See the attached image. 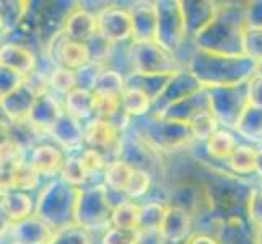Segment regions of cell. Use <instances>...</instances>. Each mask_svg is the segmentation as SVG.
Wrapping results in <instances>:
<instances>
[{
    "label": "cell",
    "mask_w": 262,
    "mask_h": 244,
    "mask_svg": "<svg viewBox=\"0 0 262 244\" xmlns=\"http://www.w3.org/2000/svg\"><path fill=\"white\" fill-rule=\"evenodd\" d=\"M51 137L56 142V145H59L70 155H74V151L82 150V147L85 145V127L75 117L64 113L51 130Z\"/></svg>",
    "instance_id": "ffe728a7"
},
{
    "label": "cell",
    "mask_w": 262,
    "mask_h": 244,
    "mask_svg": "<svg viewBox=\"0 0 262 244\" xmlns=\"http://www.w3.org/2000/svg\"><path fill=\"white\" fill-rule=\"evenodd\" d=\"M64 113L66 111L60 106L59 98L48 90V92L38 95L26 121L31 124V127L39 135H51V130Z\"/></svg>",
    "instance_id": "4fadbf2b"
},
{
    "label": "cell",
    "mask_w": 262,
    "mask_h": 244,
    "mask_svg": "<svg viewBox=\"0 0 262 244\" xmlns=\"http://www.w3.org/2000/svg\"><path fill=\"white\" fill-rule=\"evenodd\" d=\"M56 42V46H52L48 54L52 52V57L56 59L57 67H64L69 70L78 72L80 69H83L85 65H88L90 62H93L92 57V51H90L88 44L83 42H75L67 39L64 33L60 36H57L51 44ZM49 44V46H51ZM48 46V48H49Z\"/></svg>",
    "instance_id": "9a60e30c"
},
{
    "label": "cell",
    "mask_w": 262,
    "mask_h": 244,
    "mask_svg": "<svg viewBox=\"0 0 262 244\" xmlns=\"http://www.w3.org/2000/svg\"><path fill=\"white\" fill-rule=\"evenodd\" d=\"M257 153L259 150L249 143H239V147L234 150L230 160L225 163V166L231 174L241 179L257 174Z\"/></svg>",
    "instance_id": "484cf974"
},
{
    "label": "cell",
    "mask_w": 262,
    "mask_h": 244,
    "mask_svg": "<svg viewBox=\"0 0 262 244\" xmlns=\"http://www.w3.org/2000/svg\"><path fill=\"white\" fill-rule=\"evenodd\" d=\"M129 129H132L135 137L148 143L151 148L160 153L183 151L191 147L194 142L189 124L186 122L157 119V117L147 116V119L142 117V119H135V122H130Z\"/></svg>",
    "instance_id": "277c9868"
},
{
    "label": "cell",
    "mask_w": 262,
    "mask_h": 244,
    "mask_svg": "<svg viewBox=\"0 0 262 244\" xmlns=\"http://www.w3.org/2000/svg\"><path fill=\"white\" fill-rule=\"evenodd\" d=\"M183 244H222L219 236L205 231H194Z\"/></svg>",
    "instance_id": "816d5d0a"
},
{
    "label": "cell",
    "mask_w": 262,
    "mask_h": 244,
    "mask_svg": "<svg viewBox=\"0 0 262 244\" xmlns=\"http://www.w3.org/2000/svg\"><path fill=\"white\" fill-rule=\"evenodd\" d=\"M168 210V202L150 201L142 205L139 230L143 234H160V228L163 225L165 215Z\"/></svg>",
    "instance_id": "836d02e7"
},
{
    "label": "cell",
    "mask_w": 262,
    "mask_h": 244,
    "mask_svg": "<svg viewBox=\"0 0 262 244\" xmlns=\"http://www.w3.org/2000/svg\"><path fill=\"white\" fill-rule=\"evenodd\" d=\"M145 234L137 228H114L106 230L101 236V244H143Z\"/></svg>",
    "instance_id": "b9f144b4"
},
{
    "label": "cell",
    "mask_w": 262,
    "mask_h": 244,
    "mask_svg": "<svg viewBox=\"0 0 262 244\" xmlns=\"http://www.w3.org/2000/svg\"><path fill=\"white\" fill-rule=\"evenodd\" d=\"M153 186V176L151 173L145 169H140V168H135L134 171V176L130 179V184L125 191V197L130 198V201H135V198H140V197H145L150 189Z\"/></svg>",
    "instance_id": "ee69618b"
},
{
    "label": "cell",
    "mask_w": 262,
    "mask_h": 244,
    "mask_svg": "<svg viewBox=\"0 0 262 244\" xmlns=\"http://www.w3.org/2000/svg\"><path fill=\"white\" fill-rule=\"evenodd\" d=\"M30 10V2H21V0H7V2H2V34L8 36L20 30V26L28 18Z\"/></svg>",
    "instance_id": "1f68e13d"
},
{
    "label": "cell",
    "mask_w": 262,
    "mask_h": 244,
    "mask_svg": "<svg viewBox=\"0 0 262 244\" xmlns=\"http://www.w3.org/2000/svg\"><path fill=\"white\" fill-rule=\"evenodd\" d=\"M186 69L204 88H231L248 83L257 74L259 65L246 56H219L194 49Z\"/></svg>",
    "instance_id": "6da1fadb"
},
{
    "label": "cell",
    "mask_w": 262,
    "mask_h": 244,
    "mask_svg": "<svg viewBox=\"0 0 262 244\" xmlns=\"http://www.w3.org/2000/svg\"><path fill=\"white\" fill-rule=\"evenodd\" d=\"M80 158L83 161V166L86 169V173L92 179L95 174H103L104 176V171L110 165V161H107V157L104 155L103 151H99L96 148H83V151L80 153Z\"/></svg>",
    "instance_id": "f6af8a7d"
},
{
    "label": "cell",
    "mask_w": 262,
    "mask_h": 244,
    "mask_svg": "<svg viewBox=\"0 0 262 244\" xmlns=\"http://www.w3.org/2000/svg\"><path fill=\"white\" fill-rule=\"evenodd\" d=\"M124 90H125V75L117 69L106 67L96 81L93 93L103 96H121Z\"/></svg>",
    "instance_id": "8d00e7d4"
},
{
    "label": "cell",
    "mask_w": 262,
    "mask_h": 244,
    "mask_svg": "<svg viewBox=\"0 0 262 244\" xmlns=\"http://www.w3.org/2000/svg\"><path fill=\"white\" fill-rule=\"evenodd\" d=\"M78 187L64 183L56 178L42 187L36 201L34 215L46 221L54 231L77 225L75 210L78 201Z\"/></svg>",
    "instance_id": "3957f363"
},
{
    "label": "cell",
    "mask_w": 262,
    "mask_h": 244,
    "mask_svg": "<svg viewBox=\"0 0 262 244\" xmlns=\"http://www.w3.org/2000/svg\"><path fill=\"white\" fill-rule=\"evenodd\" d=\"M0 80H2V98L7 96V95H10L12 92H15L18 86L25 83V78L18 77L16 74H13V72L5 70V69H2Z\"/></svg>",
    "instance_id": "f907efd6"
},
{
    "label": "cell",
    "mask_w": 262,
    "mask_h": 244,
    "mask_svg": "<svg viewBox=\"0 0 262 244\" xmlns=\"http://www.w3.org/2000/svg\"><path fill=\"white\" fill-rule=\"evenodd\" d=\"M257 72H259V74H262V64H259V69H257Z\"/></svg>",
    "instance_id": "9f6ffc18"
},
{
    "label": "cell",
    "mask_w": 262,
    "mask_h": 244,
    "mask_svg": "<svg viewBox=\"0 0 262 244\" xmlns=\"http://www.w3.org/2000/svg\"><path fill=\"white\" fill-rule=\"evenodd\" d=\"M243 49L246 57L254 60L257 65L262 64V26H246L243 34Z\"/></svg>",
    "instance_id": "60d3db41"
},
{
    "label": "cell",
    "mask_w": 262,
    "mask_h": 244,
    "mask_svg": "<svg viewBox=\"0 0 262 244\" xmlns=\"http://www.w3.org/2000/svg\"><path fill=\"white\" fill-rule=\"evenodd\" d=\"M98 34V16L85 7H74L67 16L64 36L70 41L88 44Z\"/></svg>",
    "instance_id": "d6986e66"
},
{
    "label": "cell",
    "mask_w": 262,
    "mask_h": 244,
    "mask_svg": "<svg viewBox=\"0 0 262 244\" xmlns=\"http://www.w3.org/2000/svg\"><path fill=\"white\" fill-rule=\"evenodd\" d=\"M122 134L124 132L117 129L113 122L93 117L85 125V145L103 151L106 157H111L113 160H119L124 145Z\"/></svg>",
    "instance_id": "30bf717a"
},
{
    "label": "cell",
    "mask_w": 262,
    "mask_h": 244,
    "mask_svg": "<svg viewBox=\"0 0 262 244\" xmlns=\"http://www.w3.org/2000/svg\"><path fill=\"white\" fill-rule=\"evenodd\" d=\"M189 129L194 137V142H202L205 143L212 135L220 129V122L216 121L212 111H204L199 113L195 117L189 121Z\"/></svg>",
    "instance_id": "f35d334b"
},
{
    "label": "cell",
    "mask_w": 262,
    "mask_h": 244,
    "mask_svg": "<svg viewBox=\"0 0 262 244\" xmlns=\"http://www.w3.org/2000/svg\"><path fill=\"white\" fill-rule=\"evenodd\" d=\"M163 244H169V242H163Z\"/></svg>",
    "instance_id": "680465c9"
},
{
    "label": "cell",
    "mask_w": 262,
    "mask_h": 244,
    "mask_svg": "<svg viewBox=\"0 0 262 244\" xmlns=\"http://www.w3.org/2000/svg\"><path fill=\"white\" fill-rule=\"evenodd\" d=\"M254 239H256V244H262V227L254 230Z\"/></svg>",
    "instance_id": "11a10c76"
},
{
    "label": "cell",
    "mask_w": 262,
    "mask_h": 244,
    "mask_svg": "<svg viewBox=\"0 0 262 244\" xmlns=\"http://www.w3.org/2000/svg\"><path fill=\"white\" fill-rule=\"evenodd\" d=\"M204 145H205L207 157L210 160L219 161V163H227L234 153V150L239 147V142L234 130L220 127Z\"/></svg>",
    "instance_id": "d4e9b609"
},
{
    "label": "cell",
    "mask_w": 262,
    "mask_h": 244,
    "mask_svg": "<svg viewBox=\"0 0 262 244\" xmlns=\"http://www.w3.org/2000/svg\"><path fill=\"white\" fill-rule=\"evenodd\" d=\"M121 113H122L121 96L95 95V117H96V119H103V121L113 122Z\"/></svg>",
    "instance_id": "7bdbcfd3"
},
{
    "label": "cell",
    "mask_w": 262,
    "mask_h": 244,
    "mask_svg": "<svg viewBox=\"0 0 262 244\" xmlns=\"http://www.w3.org/2000/svg\"><path fill=\"white\" fill-rule=\"evenodd\" d=\"M246 26V7L241 4H222L212 25L194 39V46L199 51L219 56H245L243 34Z\"/></svg>",
    "instance_id": "7a4b0ae2"
},
{
    "label": "cell",
    "mask_w": 262,
    "mask_h": 244,
    "mask_svg": "<svg viewBox=\"0 0 262 244\" xmlns=\"http://www.w3.org/2000/svg\"><path fill=\"white\" fill-rule=\"evenodd\" d=\"M181 5H183L187 34L192 41L212 25L222 7V4L209 0H183Z\"/></svg>",
    "instance_id": "2e32d148"
},
{
    "label": "cell",
    "mask_w": 262,
    "mask_h": 244,
    "mask_svg": "<svg viewBox=\"0 0 262 244\" xmlns=\"http://www.w3.org/2000/svg\"><path fill=\"white\" fill-rule=\"evenodd\" d=\"M222 244H256L254 230L248 220H230L223 221L216 231Z\"/></svg>",
    "instance_id": "4dcf8cb0"
},
{
    "label": "cell",
    "mask_w": 262,
    "mask_h": 244,
    "mask_svg": "<svg viewBox=\"0 0 262 244\" xmlns=\"http://www.w3.org/2000/svg\"><path fill=\"white\" fill-rule=\"evenodd\" d=\"M12 244H20V242H12Z\"/></svg>",
    "instance_id": "6f0895ef"
},
{
    "label": "cell",
    "mask_w": 262,
    "mask_h": 244,
    "mask_svg": "<svg viewBox=\"0 0 262 244\" xmlns=\"http://www.w3.org/2000/svg\"><path fill=\"white\" fill-rule=\"evenodd\" d=\"M134 38L132 42H157L158 8L157 2H134L130 7Z\"/></svg>",
    "instance_id": "e0dca14e"
},
{
    "label": "cell",
    "mask_w": 262,
    "mask_h": 244,
    "mask_svg": "<svg viewBox=\"0 0 262 244\" xmlns=\"http://www.w3.org/2000/svg\"><path fill=\"white\" fill-rule=\"evenodd\" d=\"M127 59L130 64L129 74L174 75L179 70L186 69L176 54L166 51L158 42H130L127 48Z\"/></svg>",
    "instance_id": "8992f818"
},
{
    "label": "cell",
    "mask_w": 262,
    "mask_h": 244,
    "mask_svg": "<svg viewBox=\"0 0 262 244\" xmlns=\"http://www.w3.org/2000/svg\"><path fill=\"white\" fill-rule=\"evenodd\" d=\"M140 210H142V205L135 204L130 198H125V201L114 205L113 213H111V227L139 230Z\"/></svg>",
    "instance_id": "e575fe53"
},
{
    "label": "cell",
    "mask_w": 262,
    "mask_h": 244,
    "mask_svg": "<svg viewBox=\"0 0 262 244\" xmlns=\"http://www.w3.org/2000/svg\"><path fill=\"white\" fill-rule=\"evenodd\" d=\"M2 69L10 70L21 78H30L38 70V57L34 51L23 42H4L0 49Z\"/></svg>",
    "instance_id": "5bb4252c"
},
{
    "label": "cell",
    "mask_w": 262,
    "mask_h": 244,
    "mask_svg": "<svg viewBox=\"0 0 262 244\" xmlns=\"http://www.w3.org/2000/svg\"><path fill=\"white\" fill-rule=\"evenodd\" d=\"M41 178L42 176L33 168L31 163L28 160H25L15 169L12 189H20V191H25V192L36 191L41 184Z\"/></svg>",
    "instance_id": "ab89813d"
},
{
    "label": "cell",
    "mask_w": 262,
    "mask_h": 244,
    "mask_svg": "<svg viewBox=\"0 0 262 244\" xmlns=\"http://www.w3.org/2000/svg\"><path fill=\"white\" fill-rule=\"evenodd\" d=\"M98 34L111 44H122L134 38V23L130 10L119 5H106L96 13Z\"/></svg>",
    "instance_id": "9c48e42d"
},
{
    "label": "cell",
    "mask_w": 262,
    "mask_h": 244,
    "mask_svg": "<svg viewBox=\"0 0 262 244\" xmlns=\"http://www.w3.org/2000/svg\"><path fill=\"white\" fill-rule=\"evenodd\" d=\"M257 176L262 179V148L257 153Z\"/></svg>",
    "instance_id": "db71d44e"
},
{
    "label": "cell",
    "mask_w": 262,
    "mask_h": 244,
    "mask_svg": "<svg viewBox=\"0 0 262 244\" xmlns=\"http://www.w3.org/2000/svg\"><path fill=\"white\" fill-rule=\"evenodd\" d=\"M248 99L249 104L262 107V74H257L248 81Z\"/></svg>",
    "instance_id": "681fc988"
},
{
    "label": "cell",
    "mask_w": 262,
    "mask_h": 244,
    "mask_svg": "<svg viewBox=\"0 0 262 244\" xmlns=\"http://www.w3.org/2000/svg\"><path fill=\"white\" fill-rule=\"evenodd\" d=\"M49 244H92V236H90V231L74 225V227L56 231Z\"/></svg>",
    "instance_id": "bcb514c9"
},
{
    "label": "cell",
    "mask_w": 262,
    "mask_h": 244,
    "mask_svg": "<svg viewBox=\"0 0 262 244\" xmlns=\"http://www.w3.org/2000/svg\"><path fill=\"white\" fill-rule=\"evenodd\" d=\"M158 8V36L157 42L166 51L178 52L184 48V42L189 39L186 20L183 13V5L179 0H161L157 2Z\"/></svg>",
    "instance_id": "52a82bcc"
},
{
    "label": "cell",
    "mask_w": 262,
    "mask_h": 244,
    "mask_svg": "<svg viewBox=\"0 0 262 244\" xmlns=\"http://www.w3.org/2000/svg\"><path fill=\"white\" fill-rule=\"evenodd\" d=\"M173 78V75H142V74H129L125 75V86L139 88L145 92L153 103L161 96L165 88Z\"/></svg>",
    "instance_id": "d6a6232c"
},
{
    "label": "cell",
    "mask_w": 262,
    "mask_h": 244,
    "mask_svg": "<svg viewBox=\"0 0 262 244\" xmlns=\"http://www.w3.org/2000/svg\"><path fill=\"white\" fill-rule=\"evenodd\" d=\"M13 242L20 244H49L54 238V231L46 221H42L36 215L30 216L28 220L10 225Z\"/></svg>",
    "instance_id": "cb8c5ba5"
},
{
    "label": "cell",
    "mask_w": 262,
    "mask_h": 244,
    "mask_svg": "<svg viewBox=\"0 0 262 244\" xmlns=\"http://www.w3.org/2000/svg\"><path fill=\"white\" fill-rule=\"evenodd\" d=\"M36 202L30 192L20 189H2V213L8 225H16L34 215Z\"/></svg>",
    "instance_id": "44dd1931"
},
{
    "label": "cell",
    "mask_w": 262,
    "mask_h": 244,
    "mask_svg": "<svg viewBox=\"0 0 262 244\" xmlns=\"http://www.w3.org/2000/svg\"><path fill=\"white\" fill-rule=\"evenodd\" d=\"M114 204L111 201L110 189L104 183L86 184L80 187L75 220L78 227L86 231H99L111 228V213Z\"/></svg>",
    "instance_id": "5b68a950"
},
{
    "label": "cell",
    "mask_w": 262,
    "mask_h": 244,
    "mask_svg": "<svg viewBox=\"0 0 262 244\" xmlns=\"http://www.w3.org/2000/svg\"><path fill=\"white\" fill-rule=\"evenodd\" d=\"M59 178L64 183L74 186V187H83L88 184L90 176L86 173V169L83 166V161L80 158V155H69L64 161V166L60 169Z\"/></svg>",
    "instance_id": "74e56055"
},
{
    "label": "cell",
    "mask_w": 262,
    "mask_h": 244,
    "mask_svg": "<svg viewBox=\"0 0 262 244\" xmlns=\"http://www.w3.org/2000/svg\"><path fill=\"white\" fill-rule=\"evenodd\" d=\"M194 228V216L186 210L174 205H168L163 225L160 228V236L165 242L169 244H183L191 234Z\"/></svg>",
    "instance_id": "ac0fdd59"
},
{
    "label": "cell",
    "mask_w": 262,
    "mask_h": 244,
    "mask_svg": "<svg viewBox=\"0 0 262 244\" xmlns=\"http://www.w3.org/2000/svg\"><path fill=\"white\" fill-rule=\"evenodd\" d=\"M234 132L249 142V145L262 143V107L248 104L234 127Z\"/></svg>",
    "instance_id": "f1b7e54d"
},
{
    "label": "cell",
    "mask_w": 262,
    "mask_h": 244,
    "mask_svg": "<svg viewBox=\"0 0 262 244\" xmlns=\"http://www.w3.org/2000/svg\"><path fill=\"white\" fill-rule=\"evenodd\" d=\"M121 106L122 111L127 114L130 119H142V117L150 116L153 101L150 96L139 88L125 86L121 95Z\"/></svg>",
    "instance_id": "f546056e"
},
{
    "label": "cell",
    "mask_w": 262,
    "mask_h": 244,
    "mask_svg": "<svg viewBox=\"0 0 262 244\" xmlns=\"http://www.w3.org/2000/svg\"><path fill=\"white\" fill-rule=\"evenodd\" d=\"M202 90L204 86L201 85V81H199L187 69L179 70L178 74L173 75V78H171V81L165 88V92L161 93V96L153 103L150 116L158 117L160 114H163L168 107H171L173 104L183 101V99L192 96L199 92H202Z\"/></svg>",
    "instance_id": "8fae6325"
},
{
    "label": "cell",
    "mask_w": 262,
    "mask_h": 244,
    "mask_svg": "<svg viewBox=\"0 0 262 244\" xmlns=\"http://www.w3.org/2000/svg\"><path fill=\"white\" fill-rule=\"evenodd\" d=\"M210 98V109L225 129L234 130L243 111L249 104L248 83L231 88H205Z\"/></svg>",
    "instance_id": "ba28073f"
},
{
    "label": "cell",
    "mask_w": 262,
    "mask_h": 244,
    "mask_svg": "<svg viewBox=\"0 0 262 244\" xmlns=\"http://www.w3.org/2000/svg\"><path fill=\"white\" fill-rule=\"evenodd\" d=\"M248 223L252 230L262 227V184L252 187L248 201Z\"/></svg>",
    "instance_id": "7dc6e473"
},
{
    "label": "cell",
    "mask_w": 262,
    "mask_h": 244,
    "mask_svg": "<svg viewBox=\"0 0 262 244\" xmlns=\"http://www.w3.org/2000/svg\"><path fill=\"white\" fill-rule=\"evenodd\" d=\"M64 111L77 121H92L95 117V95L90 90L75 88L64 98Z\"/></svg>",
    "instance_id": "83f0119b"
},
{
    "label": "cell",
    "mask_w": 262,
    "mask_h": 244,
    "mask_svg": "<svg viewBox=\"0 0 262 244\" xmlns=\"http://www.w3.org/2000/svg\"><path fill=\"white\" fill-rule=\"evenodd\" d=\"M246 18L248 25L262 26V2H252L246 7Z\"/></svg>",
    "instance_id": "f5cc1de1"
},
{
    "label": "cell",
    "mask_w": 262,
    "mask_h": 244,
    "mask_svg": "<svg viewBox=\"0 0 262 244\" xmlns=\"http://www.w3.org/2000/svg\"><path fill=\"white\" fill-rule=\"evenodd\" d=\"M104 69H106V65L98 64V62H90L88 65H85L83 69H80L77 72L78 88H83V90H90V92H93L95 86H96V81H98L99 75L103 74Z\"/></svg>",
    "instance_id": "c3c4849f"
},
{
    "label": "cell",
    "mask_w": 262,
    "mask_h": 244,
    "mask_svg": "<svg viewBox=\"0 0 262 244\" xmlns=\"http://www.w3.org/2000/svg\"><path fill=\"white\" fill-rule=\"evenodd\" d=\"M134 171H135V166L130 165L129 161H125L122 158L111 160L104 171L103 183L111 192L125 195V191H127L130 179L134 176Z\"/></svg>",
    "instance_id": "4316f807"
},
{
    "label": "cell",
    "mask_w": 262,
    "mask_h": 244,
    "mask_svg": "<svg viewBox=\"0 0 262 244\" xmlns=\"http://www.w3.org/2000/svg\"><path fill=\"white\" fill-rule=\"evenodd\" d=\"M64 150L54 143H39L31 148L28 161L42 178H54L60 174L66 161Z\"/></svg>",
    "instance_id": "7402d4cb"
},
{
    "label": "cell",
    "mask_w": 262,
    "mask_h": 244,
    "mask_svg": "<svg viewBox=\"0 0 262 244\" xmlns=\"http://www.w3.org/2000/svg\"><path fill=\"white\" fill-rule=\"evenodd\" d=\"M42 92H48V90H41L39 86H36L30 78H26L25 83L18 86L15 92L4 96L2 98V111L7 119L10 121V124L28 119L36 98H38V95H41Z\"/></svg>",
    "instance_id": "7c38bea8"
},
{
    "label": "cell",
    "mask_w": 262,
    "mask_h": 244,
    "mask_svg": "<svg viewBox=\"0 0 262 244\" xmlns=\"http://www.w3.org/2000/svg\"><path fill=\"white\" fill-rule=\"evenodd\" d=\"M204 111H212L210 109V98H209V93H207L205 88L202 92H199L192 96L183 99V101L173 104L171 107H168V109L163 114H160L157 119L178 121V122L189 124V121H191L192 117H195L199 113H204Z\"/></svg>",
    "instance_id": "603a6c76"
},
{
    "label": "cell",
    "mask_w": 262,
    "mask_h": 244,
    "mask_svg": "<svg viewBox=\"0 0 262 244\" xmlns=\"http://www.w3.org/2000/svg\"><path fill=\"white\" fill-rule=\"evenodd\" d=\"M48 86H49V92L54 93L57 98L59 96L66 98L69 93L74 92L75 88H78L77 72L56 65V69L49 74Z\"/></svg>",
    "instance_id": "d590c367"
}]
</instances>
